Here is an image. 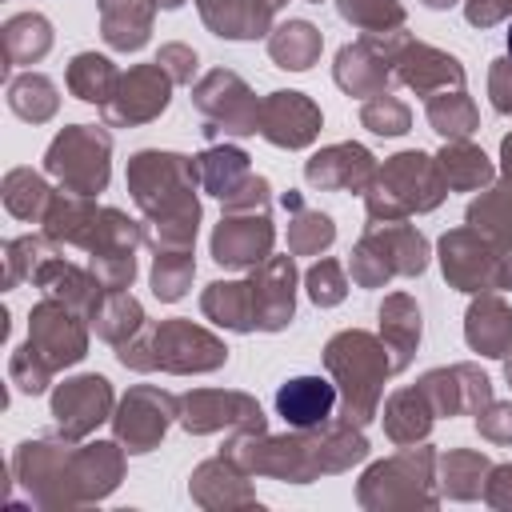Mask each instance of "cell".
I'll use <instances>...</instances> for the list:
<instances>
[{
  "label": "cell",
  "mask_w": 512,
  "mask_h": 512,
  "mask_svg": "<svg viewBox=\"0 0 512 512\" xmlns=\"http://www.w3.org/2000/svg\"><path fill=\"white\" fill-rule=\"evenodd\" d=\"M196 164L176 152H136L128 164V188L156 224V248H192L200 204L192 196Z\"/></svg>",
  "instance_id": "cell-1"
},
{
  "label": "cell",
  "mask_w": 512,
  "mask_h": 512,
  "mask_svg": "<svg viewBox=\"0 0 512 512\" xmlns=\"http://www.w3.org/2000/svg\"><path fill=\"white\" fill-rule=\"evenodd\" d=\"M440 164L424 152H400L368 184V216L372 220H404L408 212H428L444 200Z\"/></svg>",
  "instance_id": "cell-2"
},
{
  "label": "cell",
  "mask_w": 512,
  "mask_h": 512,
  "mask_svg": "<svg viewBox=\"0 0 512 512\" xmlns=\"http://www.w3.org/2000/svg\"><path fill=\"white\" fill-rule=\"evenodd\" d=\"M388 348H380L368 332H340L328 340L324 360L332 368V376L344 384V408H348V424H364L376 408L380 384L392 372V360L384 356Z\"/></svg>",
  "instance_id": "cell-3"
},
{
  "label": "cell",
  "mask_w": 512,
  "mask_h": 512,
  "mask_svg": "<svg viewBox=\"0 0 512 512\" xmlns=\"http://www.w3.org/2000/svg\"><path fill=\"white\" fill-rule=\"evenodd\" d=\"M140 352H152L148 368H168V372H208L220 368L228 348L208 336L204 328L188 324V320H168L160 328H152L144 340H128L120 344V360L132 364Z\"/></svg>",
  "instance_id": "cell-4"
},
{
  "label": "cell",
  "mask_w": 512,
  "mask_h": 512,
  "mask_svg": "<svg viewBox=\"0 0 512 512\" xmlns=\"http://www.w3.org/2000/svg\"><path fill=\"white\" fill-rule=\"evenodd\" d=\"M108 152H112L108 132L92 128V124H72V128H64V132L52 140L44 164H48V172H52L68 192H76V196H96V192H104V184H108Z\"/></svg>",
  "instance_id": "cell-5"
},
{
  "label": "cell",
  "mask_w": 512,
  "mask_h": 512,
  "mask_svg": "<svg viewBox=\"0 0 512 512\" xmlns=\"http://www.w3.org/2000/svg\"><path fill=\"white\" fill-rule=\"evenodd\" d=\"M196 108L204 116H212L216 128L224 132H236V136H248L260 128V104L256 96L248 92V84L236 76V72H208L200 80V88L192 92ZM212 128V132H216Z\"/></svg>",
  "instance_id": "cell-6"
},
{
  "label": "cell",
  "mask_w": 512,
  "mask_h": 512,
  "mask_svg": "<svg viewBox=\"0 0 512 512\" xmlns=\"http://www.w3.org/2000/svg\"><path fill=\"white\" fill-rule=\"evenodd\" d=\"M28 344L52 364V368H64V364H76L88 348V336H84V324L72 316V308L56 296H48L44 304L32 308L28 316Z\"/></svg>",
  "instance_id": "cell-7"
},
{
  "label": "cell",
  "mask_w": 512,
  "mask_h": 512,
  "mask_svg": "<svg viewBox=\"0 0 512 512\" xmlns=\"http://www.w3.org/2000/svg\"><path fill=\"white\" fill-rule=\"evenodd\" d=\"M168 84L172 76L160 64H140L128 76H120L116 96L104 104V116L112 124H144L168 108Z\"/></svg>",
  "instance_id": "cell-8"
},
{
  "label": "cell",
  "mask_w": 512,
  "mask_h": 512,
  "mask_svg": "<svg viewBox=\"0 0 512 512\" xmlns=\"http://www.w3.org/2000/svg\"><path fill=\"white\" fill-rule=\"evenodd\" d=\"M272 224L264 212H232L216 224L212 232V256L224 268H244V264H264L272 248Z\"/></svg>",
  "instance_id": "cell-9"
},
{
  "label": "cell",
  "mask_w": 512,
  "mask_h": 512,
  "mask_svg": "<svg viewBox=\"0 0 512 512\" xmlns=\"http://www.w3.org/2000/svg\"><path fill=\"white\" fill-rule=\"evenodd\" d=\"M440 264H444V276H448L460 292L496 288V252L488 248L484 236H476V228L448 232V236L440 240Z\"/></svg>",
  "instance_id": "cell-10"
},
{
  "label": "cell",
  "mask_w": 512,
  "mask_h": 512,
  "mask_svg": "<svg viewBox=\"0 0 512 512\" xmlns=\"http://www.w3.org/2000/svg\"><path fill=\"white\" fill-rule=\"evenodd\" d=\"M112 408V388L104 376H76L52 392V416L64 436H84Z\"/></svg>",
  "instance_id": "cell-11"
},
{
  "label": "cell",
  "mask_w": 512,
  "mask_h": 512,
  "mask_svg": "<svg viewBox=\"0 0 512 512\" xmlns=\"http://www.w3.org/2000/svg\"><path fill=\"white\" fill-rule=\"evenodd\" d=\"M260 132L280 148H304L320 132V112L300 92H272L260 104Z\"/></svg>",
  "instance_id": "cell-12"
},
{
  "label": "cell",
  "mask_w": 512,
  "mask_h": 512,
  "mask_svg": "<svg viewBox=\"0 0 512 512\" xmlns=\"http://www.w3.org/2000/svg\"><path fill=\"white\" fill-rule=\"evenodd\" d=\"M252 300H256V328L264 332H276L292 320V308H296V268H292V256H268L260 264V272H252Z\"/></svg>",
  "instance_id": "cell-13"
},
{
  "label": "cell",
  "mask_w": 512,
  "mask_h": 512,
  "mask_svg": "<svg viewBox=\"0 0 512 512\" xmlns=\"http://www.w3.org/2000/svg\"><path fill=\"white\" fill-rule=\"evenodd\" d=\"M168 412H172V396H164L156 388H132L128 400L120 404L116 436L128 444V452H148L164 436Z\"/></svg>",
  "instance_id": "cell-14"
},
{
  "label": "cell",
  "mask_w": 512,
  "mask_h": 512,
  "mask_svg": "<svg viewBox=\"0 0 512 512\" xmlns=\"http://www.w3.org/2000/svg\"><path fill=\"white\" fill-rule=\"evenodd\" d=\"M392 64H396V76L408 84V88H416L420 96H432L436 88H460L464 84V68H460V60L456 56H444V52H436V48H428V44H408V40H400V52L392 56Z\"/></svg>",
  "instance_id": "cell-15"
},
{
  "label": "cell",
  "mask_w": 512,
  "mask_h": 512,
  "mask_svg": "<svg viewBox=\"0 0 512 512\" xmlns=\"http://www.w3.org/2000/svg\"><path fill=\"white\" fill-rule=\"evenodd\" d=\"M304 176L312 188H368L376 164L372 152L360 144H332L304 164Z\"/></svg>",
  "instance_id": "cell-16"
},
{
  "label": "cell",
  "mask_w": 512,
  "mask_h": 512,
  "mask_svg": "<svg viewBox=\"0 0 512 512\" xmlns=\"http://www.w3.org/2000/svg\"><path fill=\"white\" fill-rule=\"evenodd\" d=\"M180 408H184L180 420H184L188 432H208V428H216L224 420H240L248 428H264L260 408L240 392H192V396L180 400Z\"/></svg>",
  "instance_id": "cell-17"
},
{
  "label": "cell",
  "mask_w": 512,
  "mask_h": 512,
  "mask_svg": "<svg viewBox=\"0 0 512 512\" xmlns=\"http://www.w3.org/2000/svg\"><path fill=\"white\" fill-rule=\"evenodd\" d=\"M48 296H56V300H64L68 308H84L88 312V320H92V312L100 308V300H104V284H100V276L96 272H80L76 264H68V260H44L40 268H36V276H32Z\"/></svg>",
  "instance_id": "cell-18"
},
{
  "label": "cell",
  "mask_w": 512,
  "mask_h": 512,
  "mask_svg": "<svg viewBox=\"0 0 512 512\" xmlns=\"http://www.w3.org/2000/svg\"><path fill=\"white\" fill-rule=\"evenodd\" d=\"M336 404V388L324 376H296L276 392V412L292 428H320Z\"/></svg>",
  "instance_id": "cell-19"
},
{
  "label": "cell",
  "mask_w": 512,
  "mask_h": 512,
  "mask_svg": "<svg viewBox=\"0 0 512 512\" xmlns=\"http://www.w3.org/2000/svg\"><path fill=\"white\" fill-rule=\"evenodd\" d=\"M372 48H376L372 36L360 40V44L340 48V56H336V84H340L344 92H352V96H380V92H384L392 56L372 52Z\"/></svg>",
  "instance_id": "cell-20"
},
{
  "label": "cell",
  "mask_w": 512,
  "mask_h": 512,
  "mask_svg": "<svg viewBox=\"0 0 512 512\" xmlns=\"http://www.w3.org/2000/svg\"><path fill=\"white\" fill-rule=\"evenodd\" d=\"M196 4H200L204 24L228 40L264 36L272 24V8L264 0H196Z\"/></svg>",
  "instance_id": "cell-21"
},
{
  "label": "cell",
  "mask_w": 512,
  "mask_h": 512,
  "mask_svg": "<svg viewBox=\"0 0 512 512\" xmlns=\"http://www.w3.org/2000/svg\"><path fill=\"white\" fill-rule=\"evenodd\" d=\"M156 0H100V32L112 48L136 52L152 32Z\"/></svg>",
  "instance_id": "cell-22"
},
{
  "label": "cell",
  "mask_w": 512,
  "mask_h": 512,
  "mask_svg": "<svg viewBox=\"0 0 512 512\" xmlns=\"http://www.w3.org/2000/svg\"><path fill=\"white\" fill-rule=\"evenodd\" d=\"M368 240L380 248V256L388 260L392 272L416 276V272H424V264H428V244H424V236H420L416 228H408L404 220H384V224L372 220Z\"/></svg>",
  "instance_id": "cell-23"
},
{
  "label": "cell",
  "mask_w": 512,
  "mask_h": 512,
  "mask_svg": "<svg viewBox=\"0 0 512 512\" xmlns=\"http://www.w3.org/2000/svg\"><path fill=\"white\" fill-rule=\"evenodd\" d=\"M464 336L480 356H508L512 352V312L496 296H480L468 308Z\"/></svg>",
  "instance_id": "cell-24"
},
{
  "label": "cell",
  "mask_w": 512,
  "mask_h": 512,
  "mask_svg": "<svg viewBox=\"0 0 512 512\" xmlns=\"http://www.w3.org/2000/svg\"><path fill=\"white\" fill-rule=\"evenodd\" d=\"M380 336L392 352V368H408L416 344H420V308L408 296H388L380 308Z\"/></svg>",
  "instance_id": "cell-25"
},
{
  "label": "cell",
  "mask_w": 512,
  "mask_h": 512,
  "mask_svg": "<svg viewBox=\"0 0 512 512\" xmlns=\"http://www.w3.org/2000/svg\"><path fill=\"white\" fill-rule=\"evenodd\" d=\"M192 164H196V180L220 200H228L248 180V156L240 148H208Z\"/></svg>",
  "instance_id": "cell-26"
},
{
  "label": "cell",
  "mask_w": 512,
  "mask_h": 512,
  "mask_svg": "<svg viewBox=\"0 0 512 512\" xmlns=\"http://www.w3.org/2000/svg\"><path fill=\"white\" fill-rule=\"evenodd\" d=\"M268 52L280 68H292V72H304L312 68V60L320 56V32L308 24V20H288L280 24L272 36H268Z\"/></svg>",
  "instance_id": "cell-27"
},
{
  "label": "cell",
  "mask_w": 512,
  "mask_h": 512,
  "mask_svg": "<svg viewBox=\"0 0 512 512\" xmlns=\"http://www.w3.org/2000/svg\"><path fill=\"white\" fill-rule=\"evenodd\" d=\"M204 312L236 332L256 328V300H252V284H208L204 292Z\"/></svg>",
  "instance_id": "cell-28"
},
{
  "label": "cell",
  "mask_w": 512,
  "mask_h": 512,
  "mask_svg": "<svg viewBox=\"0 0 512 512\" xmlns=\"http://www.w3.org/2000/svg\"><path fill=\"white\" fill-rule=\"evenodd\" d=\"M48 48H52V28H48L44 16L24 12V16H12V20L4 24V52H8V64H36Z\"/></svg>",
  "instance_id": "cell-29"
},
{
  "label": "cell",
  "mask_w": 512,
  "mask_h": 512,
  "mask_svg": "<svg viewBox=\"0 0 512 512\" xmlns=\"http://www.w3.org/2000/svg\"><path fill=\"white\" fill-rule=\"evenodd\" d=\"M116 84H120L116 68L96 52H80L68 64V88L88 104H108L116 96Z\"/></svg>",
  "instance_id": "cell-30"
},
{
  "label": "cell",
  "mask_w": 512,
  "mask_h": 512,
  "mask_svg": "<svg viewBox=\"0 0 512 512\" xmlns=\"http://www.w3.org/2000/svg\"><path fill=\"white\" fill-rule=\"evenodd\" d=\"M436 164H440V176H444L448 188H480V184L492 180V164H488V156H484L480 148L464 144V140H452V144L440 152Z\"/></svg>",
  "instance_id": "cell-31"
},
{
  "label": "cell",
  "mask_w": 512,
  "mask_h": 512,
  "mask_svg": "<svg viewBox=\"0 0 512 512\" xmlns=\"http://www.w3.org/2000/svg\"><path fill=\"white\" fill-rule=\"evenodd\" d=\"M4 204H8L12 216H20V220H36V216L48 212L52 192H48V184H44L32 168H12V172L4 176Z\"/></svg>",
  "instance_id": "cell-32"
},
{
  "label": "cell",
  "mask_w": 512,
  "mask_h": 512,
  "mask_svg": "<svg viewBox=\"0 0 512 512\" xmlns=\"http://www.w3.org/2000/svg\"><path fill=\"white\" fill-rule=\"evenodd\" d=\"M284 208H292L296 212V220L288 224V248L292 252H320V248H328L332 244V236H336V228H332V220L324 216V212H312V208H304V200L296 196V192H288L284 196Z\"/></svg>",
  "instance_id": "cell-33"
},
{
  "label": "cell",
  "mask_w": 512,
  "mask_h": 512,
  "mask_svg": "<svg viewBox=\"0 0 512 512\" xmlns=\"http://www.w3.org/2000/svg\"><path fill=\"white\" fill-rule=\"evenodd\" d=\"M428 120H432V128L440 132V136H448V140H464L472 128H476V108H472V100L460 92V88H444V92H436V96H428Z\"/></svg>",
  "instance_id": "cell-34"
},
{
  "label": "cell",
  "mask_w": 512,
  "mask_h": 512,
  "mask_svg": "<svg viewBox=\"0 0 512 512\" xmlns=\"http://www.w3.org/2000/svg\"><path fill=\"white\" fill-rule=\"evenodd\" d=\"M8 104H12L16 116L40 124V120H48V116L56 112V88H52L48 76L28 72V76H16V80L8 84Z\"/></svg>",
  "instance_id": "cell-35"
},
{
  "label": "cell",
  "mask_w": 512,
  "mask_h": 512,
  "mask_svg": "<svg viewBox=\"0 0 512 512\" xmlns=\"http://www.w3.org/2000/svg\"><path fill=\"white\" fill-rule=\"evenodd\" d=\"M140 320H144L140 304H136L132 296H124V292H108V296L100 300V308L92 312L96 332H100L104 340H112V344H128L132 332L140 328Z\"/></svg>",
  "instance_id": "cell-36"
},
{
  "label": "cell",
  "mask_w": 512,
  "mask_h": 512,
  "mask_svg": "<svg viewBox=\"0 0 512 512\" xmlns=\"http://www.w3.org/2000/svg\"><path fill=\"white\" fill-rule=\"evenodd\" d=\"M192 280V256L188 248H156V268H152V292L160 300H180Z\"/></svg>",
  "instance_id": "cell-37"
},
{
  "label": "cell",
  "mask_w": 512,
  "mask_h": 512,
  "mask_svg": "<svg viewBox=\"0 0 512 512\" xmlns=\"http://www.w3.org/2000/svg\"><path fill=\"white\" fill-rule=\"evenodd\" d=\"M428 424H432V416H428V408H424V392H420V388L396 392V396L388 400V432H392L396 440H416V436L428 432Z\"/></svg>",
  "instance_id": "cell-38"
},
{
  "label": "cell",
  "mask_w": 512,
  "mask_h": 512,
  "mask_svg": "<svg viewBox=\"0 0 512 512\" xmlns=\"http://www.w3.org/2000/svg\"><path fill=\"white\" fill-rule=\"evenodd\" d=\"M340 16L364 28L368 36H384L388 28L404 24V8L396 0H340Z\"/></svg>",
  "instance_id": "cell-39"
},
{
  "label": "cell",
  "mask_w": 512,
  "mask_h": 512,
  "mask_svg": "<svg viewBox=\"0 0 512 512\" xmlns=\"http://www.w3.org/2000/svg\"><path fill=\"white\" fill-rule=\"evenodd\" d=\"M360 120H364L372 132H380V136H400V132H408L412 112H408V104H400L396 96L380 92V96H372V100L364 104Z\"/></svg>",
  "instance_id": "cell-40"
},
{
  "label": "cell",
  "mask_w": 512,
  "mask_h": 512,
  "mask_svg": "<svg viewBox=\"0 0 512 512\" xmlns=\"http://www.w3.org/2000/svg\"><path fill=\"white\" fill-rule=\"evenodd\" d=\"M308 296L320 304V308H328V304H340L344 300V272H340V264L336 260H320V264H312L308 268Z\"/></svg>",
  "instance_id": "cell-41"
},
{
  "label": "cell",
  "mask_w": 512,
  "mask_h": 512,
  "mask_svg": "<svg viewBox=\"0 0 512 512\" xmlns=\"http://www.w3.org/2000/svg\"><path fill=\"white\" fill-rule=\"evenodd\" d=\"M48 376H52V364H48L32 344H24V348L12 356V380H16V388H20V392H28V396L44 392Z\"/></svg>",
  "instance_id": "cell-42"
},
{
  "label": "cell",
  "mask_w": 512,
  "mask_h": 512,
  "mask_svg": "<svg viewBox=\"0 0 512 512\" xmlns=\"http://www.w3.org/2000/svg\"><path fill=\"white\" fill-rule=\"evenodd\" d=\"M392 276V268H388V260L380 256V248L364 236L360 244H356V252H352V280L356 284H364V288H376V284H384Z\"/></svg>",
  "instance_id": "cell-43"
},
{
  "label": "cell",
  "mask_w": 512,
  "mask_h": 512,
  "mask_svg": "<svg viewBox=\"0 0 512 512\" xmlns=\"http://www.w3.org/2000/svg\"><path fill=\"white\" fill-rule=\"evenodd\" d=\"M44 260H48V256H44V244H40V240H32V236L12 240V244H8V288H12L20 276H36V268H40Z\"/></svg>",
  "instance_id": "cell-44"
},
{
  "label": "cell",
  "mask_w": 512,
  "mask_h": 512,
  "mask_svg": "<svg viewBox=\"0 0 512 512\" xmlns=\"http://www.w3.org/2000/svg\"><path fill=\"white\" fill-rule=\"evenodd\" d=\"M172 80H192V68H196V52L184 48V44H168L160 48V60H156Z\"/></svg>",
  "instance_id": "cell-45"
},
{
  "label": "cell",
  "mask_w": 512,
  "mask_h": 512,
  "mask_svg": "<svg viewBox=\"0 0 512 512\" xmlns=\"http://www.w3.org/2000/svg\"><path fill=\"white\" fill-rule=\"evenodd\" d=\"M488 92H492L496 112H512V60H496V64H492Z\"/></svg>",
  "instance_id": "cell-46"
},
{
  "label": "cell",
  "mask_w": 512,
  "mask_h": 512,
  "mask_svg": "<svg viewBox=\"0 0 512 512\" xmlns=\"http://www.w3.org/2000/svg\"><path fill=\"white\" fill-rule=\"evenodd\" d=\"M464 12H468L472 24L484 28V24H496L500 16H508V12H512V0H468Z\"/></svg>",
  "instance_id": "cell-47"
},
{
  "label": "cell",
  "mask_w": 512,
  "mask_h": 512,
  "mask_svg": "<svg viewBox=\"0 0 512 512\" xmlns=\"http://www.w3.org/2000/svg\"><path fill=\"white\" fill-rule=\"evenodd\" d=\"M500 156H504V176L512 180V136L504 140V148H500Z\"/></svg>",
  "instance_id": "cell-48"
},
{
  "label": "cell",
  "mask_w": 512,
  "mask_h": 512,
  "mask_svg": "<svg viewBox=\"0 0 512 512\" xmlns=\"http://www.w3.org/2000/svg\"><path fill=\"white\" fill-rule=\"evenodd\" d=\"M428 8H448V4H456V0H424Z\"/></svg>",
  "instance_id": "cell-49"
},
{
  "label": "cell",
  "mask_w": 512,
  "mask_h": 512,
  "mask_svg": "<svg viewBox=\"0 0 512 512\" xmlns=\"http://www.w3.org/2000/svg\"><path fill=\"white\" fill-rule=\"evenodd\" d=\"M156 4H164V8H176V4H184V0H156Z\"/></svg>",
  "instance_id": "cell-50"
},
{
  "label": "cell",
  "mask_w": 512,
  "mask_h": 512,
  "mask_svg": "<svg viewBox=\"0 0 512 512\" xmlns=\"http://www.w3.org/2000/svg\"><path fill=\"white\" fill-rule=\"evenodd\" d=\"M508 52H512V28H508Z\"/></svg>",
  "instance_id": "cell-51"
},
{
  "label": "cell",
  "mask_w": 512,
  "mask_h": 512,
  "mask_svg": "<svg viewBox=\"0 0 512 512\" xmlns=\"http://www.w3.org/2000/svg\"><path fill=\"white\" fill-rule=\"evenodd\" d=\"M508 380H512V360H508Z\"/></svg>",
  "instance_id": "cell-52"
},
{
  "label": "cell",
  "mask_w": 512,
  "mask_h": 512,
  "mask_svg": "<svg viewBox=\"0 0 512 512\" xmlns=\"http://www.w3.org/2000/svg\"><path fill=\"white\" fill-rule=\"evenodd\" d=\"M312 4H320V0H312Z\"/></svg>",
  "instance_id": "cell-53"
}]
</instances>
